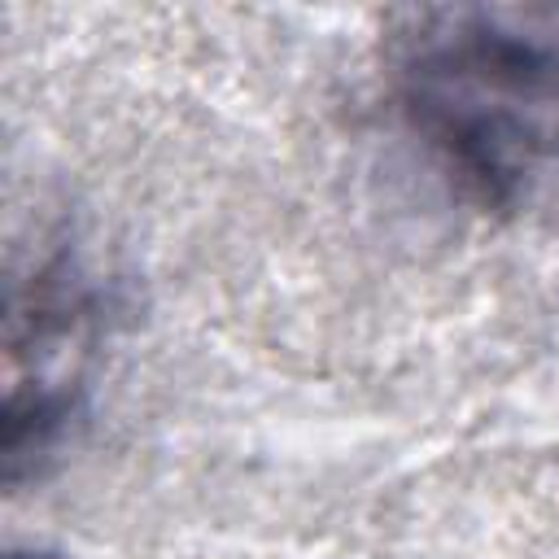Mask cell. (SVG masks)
I'll use <instances>...</instances> for the list:
<instances>
[{
	"mask_svg": "<svg viewBox=\"0 0 559 559\" xmlns=\"http://www.w3.org/2000/svg\"><path fill=\"white\" fill-rule=\"evenodd\" d=\"M92 345V306L66 262H48L9 297V402L4 459L9 480L17 463L52 441L70 415L83 358Z\"/></svg>",
	"mask_w": 559,
	"mask_h": 559,
	"instance_id": "2",
	"label": "cell"
},
{
	"mask_svg": "<svg viewBox=\"0 0 559 559\" xmlns=\"http://www.w3.org/2000/svg\"><path fill=\"white\" fill-rule=\"evenodd\" d=\"M406 122L485 205L559 183V9H428L397 35Z\"/></svg>",
	"mask_w": 559,
	"mask_h": 559,
	"instance_id": "1",
	"label": "cell"
}]
</instances>
